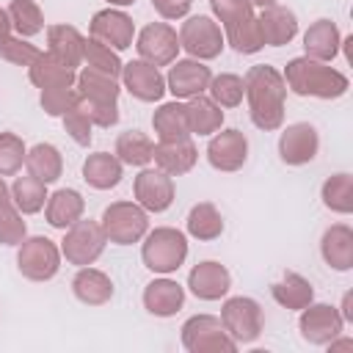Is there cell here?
Wrapping results in <instances>:
<instances>
[{
  "mask_svg": "<svg viewBox=\"0 0 353 353\" xmlns=\"http://www.w3.org/2000/svg\"><path fill=\"white\" fill-rule=\"evenodd\" d=\"M245 102L251 124L262 132H276L284 127V105H287V83L281 72L270 63H256L243 74Z\"/></svg>",
  "mask_w": 353,
  "mask_h": 353,
  "instance_id": "1",
  "label": "cell"
},
{
  "mask_svg": "<svg viewBox=\"0 0 353 353\" xmlns=\"http://www.w3.org/2000/svg\"><path fill=\"white\" fill-rule=\"evenodd\" d=\"M281 77L287 83V91H292L295 97L339 99L350 88L347 74H342L331 63H323V61H314V58H306V55H298V58L287 61Z\"/></svg>",
  "mask_w": 353,
  "mask_h": 353,
  "instance_id": "2",
  "label": "cell"
},
{
  "mask_svg": "<svg viewBox=\"0 0 353 353\" xmlns=\"http://www.w3.org/2000/svg\"><path fill=\"white\" fill-rule=\"evenodd\" d=\"M188 234L176 226H154L141 240V262L154 276L176 273L188 259Z\"/></svg>",
  "mask_w": 353,
  "mask_h": 353,
  "instance_id": "3",
  "label": "cell"
},
{
  "mask_svg": "<svg viewBox=\"0 0 353 353\" xmlns=\"http://www.w3.org/2000/svg\"><path fill=\"white\" fill-rule=\"evenodd\" d=\"M99 226L108 237V243L113 245H132V243H141L143 234L149 232V212L132 199H121V201H113L102 210L99 215Z\"/></svg>",
  "mask_w": 353,
  "mask_h": 353,
  "instance_id": "4",
  "label": "cell"
},
{
  "mask_svg": "<svg viewBox=\"0 0 353 353\" xmlns=\"http://www.w3.org/2000/svg\"><path fill=\"white\" fill-rule=\"evenodd\" d=\"M61 245L44 234H33L25 237L17 245V270L28 279V281H52L61 270Z\"/></svg>",
  "mask_w": 353,
  "mask_h": 353,
  "instance_id": "5",
  "label": "cell"
},
{
  "mask_svg": "<svg viewBox=\"0 0 353 353\" xmlns=\"http://www.w3.org/2000/svg\"><path fill=\"white\" fill-rule=\"evenodd\" d=\"M179 342L188 353H234L240 345L226 334L221 317L193 314L179 328Z\"/></svg>",
  "mask_w": 353,
  "mask_h": 353,
  "instance_id": "6",
  "label": "cell"
},
{
  "mask_svg": "<svg viewBox=\"0 0 353 353\" xmlns=\"http://www.w3.org/2000/svg\"><path fill=\"white\" fill-rule=\"evenodd\" d=\"M179 47L188 52V58H196V61H215L223 47H226V39H223V28L207 17V14H193V17H185V22L179 25Z\"/></svg>",
  "mask_w": 353,
  "mask_h": 353,
  "instance_id": "7",
  "label": "cell"
},
{
  "mask_svg": "<svg viewBox=\"0 0 353 353\" xmlns=\"http://www.w3.org/2000/svg\"><path fill=\"white\" fill-rule=\"evenodd\" d=\"M105 245H108V237H105L99 221L80 218L69 229H63L61 256L74 268H85V265H94L105 254Z\"/></svg>",
  "mask_w": 353,
  "mask_h": 353,
  "instance_id": "8",
  "label": "cell"
},
{
  "mask_svg": "<svg viewBox=\"0 0 353 353\" xmlns=\"http://www.w3.org/2000/svg\"><path fill=\"white\" fill-rule=\"evenodd\" d=\"M221 323H223L226 334L237 345H251V342H256L262 336V328H265L262 306H259L256 298H248V295L223 298V303H221Z\"/></svg>",
  "mask_w": 353,
  "mask_h": 353,
  "instance_id": "9",
  "label": "cell"
},
{
  "mask_svg": "<svg viewBox=\"0 0 353 353\" xmlns=\"http://www.w3.org/2000/svg\"><path fill=\"white\" fill-rule=\"evenodd\" d=\"M138 58L152 66H168L179 58V33L168 22H149L135 33Z\"/></svg>",
  "mask_w": 353,
  "mask_h": 353,
  "instance_id": "10",
  "label": "cell"
},
{
  "mask_svg": "<svg viewBox=\"0 0 353 353\" xmlns=\"http://www.w3.org/2000/svg\"><path fill=\"white\" fill-rule=\"evenodd\" d=\"M298 331H301L303 342H309L314 347H325L331 339H336L345 331V320L336 306L312 301L298 314Z\"/></svg>",
  "mask_w": 353,
  "mask_h": 353,
  "instance_id": "11",
  "label": "cell"
},
{
  "mask_svg": "<svg viewBox=\"0 0 353 353\" xmlns=\"http://www.w3.org/2000/svg\"><path fill=\"white\" fill-rule=\"evenodd\" d=\"M135 33L138 30H135L132 17L124 8H113V6L97 11L91 17V22H88V36L102 41V44H108L116 52L130 50L135 44Z\"/></svg>",
  "mask_w": 353,
  "mask_h": 353,
  "instance_id": "12",
  "label": "cell"
},
{
  "mask_svg": "<svg viewBox=\"0 0 353 353\" xmlns=\"http://www.w3.org/2000/svg\"><path fill=\"white\" fill-rule=\"evenodd\" d=\"M132 196H135V201H138L146 212L160 215V212H165V210L174 204V199H176L174 176H168V174L160 171V168L143 165V168L135 174V179H132Z\"/></svg>",
  "mask_w": 353,
  "mask_h": 353,
  "instance_id": "13",
  "label": "cell"
},
{
  "mask_svg": "<svg viewBox=\"0 0 353 353\" xmlns=\"http://www.w3.org/2000/svg\"><path fill=\"white\" fill-rule=\"evenodd\" d=\"M248 160V138L237 127H221L210 135L207 163L221 174H234Z\"/></svg>",
  "mask_w": 353,
  "mask_h": 353,
  "instance_id": "14",
  "label": "cell"
},
{
  "mask_svg": "<svg viewBox=\"0 0 353 353\" xmlns=\"http://www.w3.org/2000/svg\"><path fill=\"white\" fill-rule=\"evenodd\" d=\"M320 152V132L309 121H292L281 127L279 135V157L284 165H306Z\"/></svg>",
  "mask_w": 353,
  "mask_h": 353,
  "instance_id": "15",
  "label": "cell"
},
{
  "mask_svg": "<svg viewBox=\"0 0 353 353\" xmlns=\"http://www.w3.org/2000/svg\"><path fill=\"white\" fill-rule=\"evenodd\" d=\"M119 83L138 102H160L165 97V74L160 72V66H152L141 58L121 66Z\"/></svg>",
  "mask_w": 353,
  "mask_h": 353,
  "instance_id": "16",
  "label": "cell"
},
{
  "mask_svg": "<svg viewBox=\"0 0 353 353\" xmlns=\"http://www.w3.org/2000/svg\"><path fill=\"white\" fill-rule=\"evenodd\" d=\"M212 77V69L204 61L196 58H176L174 63H168V74H165V91L174 94V99H190L207 91Z\"/></svg>",
  "mask_w": 353,
  "mask_h": 353,
  "instance_id": "17",
  "label": "cell"
},
{
  "mask_svg": "<svg viewBox=\"0 0 353 353\" xmlns=\"http://www.w3.org/2000/svg\"><path fill=\"white\" fill-rule=\"evenodd\" d=\"M188 290L199 301H223L232 290V273L215 259H201L188 273Z\"/></svg>",
  "mask_w": 353,
  "mask_h": 353,
  "instance_id": "18",
  "label": "cell"
},
{
  "mask_svg": "<svg viewBox=\"0 0 353 353\" xmlns=\"http://www.w3.org/2000/svg\"><path fill=\"white\" fill-rule=\"evenodd\" d=\"M143 309L152 317H174L185 306V287L171 276H157L143 287Z\"/></svg>",
  "mask_w": 353,
  "mask_h": 353,
  "instance_id": "19",
  "label": "cell"
},
{
  "mask_svg": "<svg viewBox=\"0 0 353 353\" xmlns=\"http://www.w3.org/2000/svg\"><path fill=\"white\" fill-rule=\"evenodd\" d=\"M152 163H154V168L165 171L168 176H185L199 163V149L193 143V135L176 138V141H157Z\"/></svg>",
  "mask_w": 353,
  "mask_h": 353,
  "instance_id": "20",
  "label": "cell"
},
{
  "mask_svg": "<svg viewBox=\"0 0 353 353\" xmlns=\"http://www.w3.org/2000/svg\"><path fill=\"white\" fill-rule=\"evenodd\" d=\"M342 50V33L336 28L334 19H314L306 30H303V55L331 63Z\"/></svg>",
  "mask_w": 353,
  "mask_h": 353,
  "instance_id": "21",
  "label": "cell"
},
{
  "mask_svg": "<svg viewBox=\"0 0 353 353\" xmlns=\"http://www.w3.org/2000/svg\"><path fill=\"white\" fill-rule=\"evenodd\" d=\"M320 256L336 273L353 270V229L347 223H331L320 237Z\"/></svg>",
  "mask_w": 353,
  "mask_h": 353,
  "instance_id": "22",
  "label": "cell"
},
{
  "mask_svg": "<svg viewBox=\"0 0 353 353\" xmlns=\"http://www.w3.org/2000/svg\"><path fill=\"white\" fill-rule=\"evenodd\" d=\"M113 292H116L113 279L94 265L77 268V273L72 276V295L85 306H105L110 303Z\"/></svg>",
  "mask_w": 353,
  "mask_h": 353,
  "instance_id": "23",
  "label": "cell"
},
{
  "mask_svg": "<svg viewBox=\"0 0 353 353\" xmlns=\"http://www.w3.org/2000/svg\"><path fill=\"white\" fill-rule=\"evenodd\" d=\"M256 19H259L265 47H284L298 36V17L287 6H279V3L268 6V8H262V14Z\"/></svg>",
  "mask_w": 353,
  "mask_h": 353,
  "instance_id": "24",
  "label": "cell"
},
{
  "mask_svg": "<svg viewBox=\"0 0 353 353\" xmlns=\"http://www.w3.org/2000/svg\"><path fill=\"white\" fill-rule=\"evenodd\" d=\"M85 212V199L74 188H58L55 193L47 196L44 204V221L52 229H69L74 221H80Z\"/></svg>",
  "mask_w": 353,
  "mask_h": 353,
  "instance_id": "25",
  "label": "cell"
},
{
  "mask_svg": "<svg viewBox=\"0 0 353 353\" xmlns=\"http://www.w3.org/2000/svg\"><path fill=\"white\" fill-rule=\"evenodd\" d=\"M83 41H85V36L74 25L61 22V25L47 28V52L55 61L66 63L69 69H77L83 63Z\"/></svg>",
  "mask_w": 353,
  "mask_h": 353,
  "instance_id": "26",
  "label": "cell"
},
{
  "mask_svg": "<svg viewBox=\"0 0 353 353\" xmlns=\"http://www.w3.org/2000/svg\"><path fill=\"white\" fill-rule=\"evenodd\" d=\"M270 298L287 312H301L303 306H309L314 301V287L306 276L287 270L279 281L270 284Z\"/></svg>",
  "mask_w": 353,
  "mask_h": 353,
  "instance_id": "27",
  "label": "cell"
},
{
  "mask_svg": "<svg viewBox=\"0 0 353 353\" xmlns=\"http://www.w3.org/2000/svg\"><path fill=\"white\" fill-rule=\"evenodd\" d=\"M124 176V163L110 152H94L83 160V179L94 190H113Z\"/></svg>",
  "mask_w": 353,
  "mask_h": 353,
  "instance_id": "28",
  "label": "cell"
},
{
  "mask_svg": "<svg viewBox=\"0 0 353 353\" xmlns=\"http://www.w3.org/2000/svg\"><path fill=\"white\" fill-rule=\"evenodd\" d=\"M185 116H188L190 135L210 138L212 132H218L223 127V108L218 102H212L207 94L185 99Z\"/></svg>",
  "mask_w": 353,
  "mask_h": 353,
  "instance_id": "29",
  "label": "cell"
},
{
  "mask_svg": "<svg viewBox=\"0 0 353 353\" xmlns=\"http://www.w3.org/2000/svg\"><path fill=\"white\" fill-rule=\"evenodd\" d=\"M223 229H226L223 215L212 201H199L188 210V218H185V234L188 237H193L199 243H212L223 234Z\"/></svg>",
  "mask_w": 353,
  "mask_h": 353,
  "instance_id": "30",
  "label": "cell"
},
{
  "mask_svg": "<svg viewBox=\"0 0 353 353\" xmlns=\"http://www.w3.org/2000/svg\"><path fill=\"white\" fill-rule=\"evenodd\" d=\"M25 168H28V174H33L36 179H41L44 185L58 182L61 174H63V157H61V149H58L55 143H47V141L30 146L28 154H25Z\"/></svg>",
  "mask_w": 353,
  "mask_h": 353,
  "instance_id": "31",
  "label": "cell"
},
{
  "mask_svg": "<svg viewBox=\"0 0 353 353\" xmlns=\"http://www.w3.org/2000/svg\"><path fill=\"white\" fill-rule=\"evenodd\" d=\"M28 80L41 91V88H58V85H74L77 72L69 69L66 63L55 61L50 52H39V58L28 66Z\"/></svg>",
  "mask_w": 353,
  "mask_h": 353,
  "instance_id": "32",
  "label": "cell"
},
{
  "mask_svg": "<svg viewBox=\"0 0 353 353\" xmlns=\"http://www.w3.org/2000/svg\"><path fill=\"white\" fill-rule=\"evenodd\" d=\"M74 88H77L80 99H94V102H119V94H121L119 77H110V74L88 69V66H83L77 72Z\"/></svg>",
  "mask_w": 353,
  "mask_h": 353,
  "instance_id": "33",
  "label": "cell"
},
{
  "mask_svg": "<svg viewBox=\"0 0 353 353\" xmlns=\"http://www.w3.org/2000/svg\"><path fill=\"white\" fill-rule=\"evenodd\" d=\"M152 130L157 135V141H176V138H188V116H185V102L174 99V102H163L157 105V110L152 113Z\"/></svg>",
  "mask_w": 353,
  "mask_h": 353,
  "instance_id": "34",
  "label": "cell"
},
{
  "mask_svg": "<svg viewBox=\"0 0 353 353\" xmlns=\"http://www.w3.org/2000/svg\"><path fill=\"white\" fill-rule=\"evenodd\" d=\"M113 154L124 163V165H132V168H143L152 163L154 157V141L141 132V130H127L116 138V146H113Z\"/></svg>",
  "mask_w": 353,
  "mask_h": 353,
  "instance_id": "35",
  "label": "cell"
},
{
  "mask_svg": "<svg viewBox=\"0 0 353 353\" xmlns=\"http://www.w3.org/2000/svg\"><path fill=\"white\" fill-rule=\"evenodd\" d=\"M11 204L22 212V215H36L44 210L47 204V185L41 179H36L33 174H19L11 185Z\"/></svg>",
  "mask_w": 353,
  "mask_h": 353,
  "instance_id": "36",
  "label": "cell"
},
{
  "mask_svg": "<svg viewBox=\"0 0 353 353\" xmlns=\"http://www.w3.org/2000/svg\"><path fill=\"white\" fill-rule=\"evenodd\" d=\"M223 39H226V44H229L237 55H256V52L265 47L256 14L243 17V19L232 22V25H223Z\"/></svg>",
  "mask_w": 353,
  "mask_h": 353,
  "instance_id": "37",
  "label": "cell"
},
{
  "mask_svg": "<svg viewBox=\"0 0 353 353\" xmlns=\"http://www.w3.org/2000/svg\"><path fill=\"white\" fill-rule=\"evenodd\" d=\"M320 199L325 210L336 215H350L353 212V174L347 171L331 174L320 188Z\"/></svg>",
  "mask_w": 353,
  "mask_h": 353,
  "instance_id": "38",
  "label": "cell"
},
{
  "mask_svg": "<svg viewBox=\"0 0 353 353\" xmlns=\"http://www.w3.org/2000/svg\"><path fill=\"white\" fill-rule=\"evenodd\" d=\"M8 19H11V30L22 39H33L44 30V11L36 0H11L8 3Z\"/></svg>",
  "mask_w": 353,
  "mask_h": 353,
  "instance_id": "39",
  "label": "cell"
},
{
  "mask_svg": "<svg viewBox=\"0 0 353 353\" xmlns=\"http://www.w3.org/2000/svg\"><path fill=\"white\" fill-rule=\"evenodd\" d=\"M207 94H210V99L218 102L221 108H237V105H243V99H245V83H243V77L234 74V72H221V74H212V77H210Z\"/></svg>",
  "mask_w": 353,
  "mask_h": 353,
  "instance_id": "40",
  "label": "cell"
},
{
  "mask_svg": "<svg viewBox=\"0 0 353 353\" xmlns=\"http://www.w3.org/2000/svg\"><path fill=\"white\" fill-rule=\"evenodd\" d=\"M83 63L88 69L105 72L110 77H121V66H124V61L116 50H110L108 44H102L91 36H85V41H83Z\"/></svg>",
  "mask_w": 353,
  "mask_h": 353,
  "instance_id": "41",
  "label": "cell"
},
{
  "mask_svg": "<svg viewBox=\"0 0 353 353\" xmlns=\"http://www.w3.org/2000/svg\"><path fill=\"white\" fill-rule=\"evenodd\" d=\"M25 154H28L25 141L17 132L3 130L0 132V176H17L25 165Z\"/></svg>",
  "mask_w": 353,
  "mask_h": 353,
  "instance_id": "42",
  "label": "cell"
},
{
  "mask_svg": "<svg viewBox=\"0 0 353 353\" xmlns=\"http://www.w3.org/2000/svg\"><path fill=\"white\" fill-rule=\"evenodd\" d=\"M80 102V94L74 85H58V88H41L39 91V105L47 116L61 119L66 110H72Z\"/></svg>",
  "mask_w": 353,
  "mask_h": 353,
  "instance_id": "43",
  "label": "cell"
},
{
  "mask_svg": "<svg viewBox=\"0 0 353 353\" xmlns=\"http://www.w3.org/2000/svg\"><path fill=\"white\" fill-rule=\"evenodd\" d=\"M25 237H28V223L22 221V212L11 201L0 204V243L17 248Z\"/></svg>",
  "mask_w": 353,
  "mask_h": 353,
  "instance_id": "44",
  "label": "cell"
},
{
  "mask_svg": "<svg viewBox=\"0 0 353 353\" xmlns=\"http://www.w3.org/2000/svg\"><path fill=\"white\" fill-rule=\"evenodd\" d=\"M39 52L41 50L30 39H22V36H14V33L0 44V58L14 63V66H25V69L39 58Z\"/></svg>",
  "mask_w": 353,
  "mask_h": 353,
  "instance_id": "45",
  "label": "cell"
},
{
  "mask_svg": "<svg viewBox=\"0 0 353 353\" xmlns=\"http://www.w3.org/2000/svg\"><path fill=\"white\" fill-rule=\"evenodd\" d=\"M83 108V113L88 116V121L94 127H102V130H110L119 124L121 113H119V102H94V99H80L77 102Z\"/></svg>",
  "mask_w": 353,
  "mask_h": 353,
  "instance_id": "46",
  "label": "cell"
},
{
  "mask_svg": "<svg viewBox=\"0 0 353 353\" xmlns=\"http://www.w3.org/2000/svg\"><path fill=\"white\" fill-rule=\"evenodd\" d=\"M61 121H63V130H66V135L77 143V146H88L91 143V138H94V124L88 121V116L83 113V108L80 105H74L72 110H66L63 116H61Z\"/></svg>",
  "mask_w": 353,
  "mask_h": 353,
  "instance_id": "47",
  "label": "cell"
},
{
  "mask_svg": "<svg viewBox=\"0 0 353 353\" xmlns=\"http://www.w3.org/2000/svg\"><path fill=\"white\" fill-rule=\"evenodd\" d=\"M210 8H212V19L221 28L254 14V6L248 0H210Z\"/></svg>",
  "mask_w": 353,
  "mask_h": 353,
  "instance_id": "48",
  "label": "cell"
},
{
  "mask_svg": "<svg viewBox=\"0 0 353 353\" xmlns=\"http://www.w3.org/2000/svg\"><path fill=\"white\" fill-rule=\"evenodd\" d=\"M193 0H152V8L160 14V19L174 22V19H185L190 14Z\"/></svg>",
  "mask_w": 353,
  "mask_h": 353,
  "instance_id": "49",
  "label": "cell"
},
{
  "mask_svg": "<svg viewBox=\"0 0 353 353\" xmlns=\"http://www.w3.org/2000/svg\"><path fill=\"white\" fill-rule=\"evenodd\" d=\"M336 309H339V314H342L345 325H347V323H353V292H350V290L342 295V306H336Z\"/></svg>",
  "mask_w": 353,
  "mask_h": 353,
  "instance_id": "50",
  "label": "cell"
},
{
  "mask_svg": "<svg viewBox=\"0 0 353 353\" xmlns=\"http://www.w3.org/2000/svg\"><path fill=\"white\" fill-rule=\"evenodd\" d=\"M14 30H11V19H8V11L6 8H0V44L11 36Z\"/></svg>",
  "mask_w": 353,
  "mask_h": 353,
  "instance_id": "51",
  "label": "cell"
},
{
  "mask_svg": "<svg viewBox=\"0 0 353 353\" xmlns=\"http://www.w3.org/2000/svg\"><path fill=\"white\" fill-rule=\"evenodd\" d=\"M6 201H11V188H8L6 179L0 176V204H6Z\"/></svg>",
  "mask_w": 353,
  "mask_h": 353,
  "instance_id": "52",
  "label": "cell"
},
{
  "mask_svg": "<svg viewBox=\"0 0 353 353\" xmlns=\"http://www.w3.org/2000/svg\"><path fill=\"white\" fill-rule=\"evenodd\" d=\"M108 6H113V8H130V6H135L138 0H105Z\"/></svg>",
  "mask_w": 353,
  "mask_h": 353,
  "instance_id": "53",
  "label": "cell"
},
{
  "mask_svg": "<svg viewBox=\"0 0 353 353\" xmlns=\"http://www.w3.org/2000/svg\"><path fill=\"white\" fill-rule=\"evenodd\" d=\"M254 8H268V6H276L279 0H248Z\"/></svg>",
  "mask_w": 353,
  "mask_h": 353,
  "instance_id": "54",
  "label": "cell"
}]
</instances>
